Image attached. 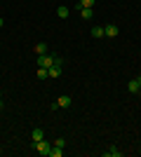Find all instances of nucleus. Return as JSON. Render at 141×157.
Segmentation results:
<instances>
[{"label":"nucleus","mask_w":141,"mask_h":157,"mask_svg":"<svg viewBox=\"0 0 141 157\" xmlns=\"http://www.w3.org/2000/svg\"><path fill=\"white\" fill-rule=\"evenodd\" d=\"M52 63H54V54H42V56H38V68H47V71H49V68H52Z\"/></svg>","instance_id":"1"},{"label":"nucleus","mask_w":141,"mask_h":157,"mask_svg":"<svg viewBox=\"0 0 141 157\" xmlns=\"http://www.w3.org/2000/svg\"><path fill=\"white\" fill-rule=\"evenodd\" d=\"M33 148H35V150H38V152H40V155L49 157V150H52V143L42 138V141H38V143H33Z\"/></svg>","instance_id":"2"},{"label":"nucleus","mask_w":141,"mask_h":157,"mask_svg":"<svg viewBox=\"0 0 141 157\" xmlns=\"http://www.w3.org/2000/svg\"><path fill=\"white\" fill-rule=\"evenodd\" d=\"M120 35V28L115 26V24H108V26H104V38H118Z\"/></svg>","instance_id":"3"},{"label":"nucleus","mask_w":141,"mask_h":157,"mask_svg":"<svg viewBox=\"0 0 141 157\" xmlns=\"http://www.w3.org/2000/svg\"><path fill=\"white\" fill-rule=\"evenodd\" d=\"M104 157H122V150L118 145H111L108 150H104Z\"/></svg>","instance_id":"4"},{"label":"nucleus","mask_w":141,"mask_h":157,"mask_svg":"<svg viewBox=\"0 0 141 157\" xmlns=\"http://www.w3.org/2000/svg\"><path fill=\"white\" fill-rule=\"evenodd\" d=\"M78 12H80V17H82V19H92V17H94V12H92V7H80V10H78Z\"/></svg>","instance_id":"5"},{"label":"nucleus","mask_w":141,"mask_h":157,"mask_svg":"<svg viewBox=\"0 0 141 157\" xmlns=\"http://www.w3.org/2000/svg\"><path fill=\"white\" fill-rule=\"evenodd\" d=\"M57 105H59V108H68V105H71V96H66V94L59 96L57 98Z\"/></svg>","instance_id":"6"},{"label":"nucleus","mask_w":141,"mask_h":157,"mask_svg":"<svg viewBox=\"0 0 141 157\" xmlns=\"http://www.w3.org/2000/svg\"><path fill=\"white\" fill-rule=\"evenodd\" d=\"M57 14H59L61 19H66L68 14H71V10H68V7H66V5H59V7H57Z\"/></svg>","instance_id":"7"},{"label":"nucleus","mask_w":141,"mask_h":157,"mask_svg":"<svg viewBox=\"0 0 141 157\" xmlns=\"http://www.w3.org/2000/svg\"><path fill=\"white\" fill-rule=\"evenodd\" d=\"M35 54H38V56L47 54V42H38V45H35Z\"/></svg>","instance_id":"8"},{"label":"nucleus","mask_w":141,"mask_h":157,"mask_svg":"<svg viewBox=\"0 0 141 157\" xmlns=\"http://www.w3.org/2000/svg\"><path fill=\"white\" fill-rule=\"evenodd\" d=\"M61 68H64V66H54L52 63V68H49V78H59V75H61Z\"/></svg>","instance_id":"9"},{"label":"nucleus","mask_w":141,"mask_h":157,"mask_svg":"<svg viewBox=\"0 0 141 157\" xmlns=\"http://www.w3.org/2000/svg\"><path fill=\"white\" fill-rule=\"evenodd\" d=\"M127 89H129V92H132V94H139V82H136V78H134V80H129Z\"/></svg>","instance_id":"10"},{"label":"nucleus","mask_w":141,"mask_h":157,"mask_svg":"<svg viewBox=\"0 0 141 157\" xmlns=\"http://www.w3.org/2000/svg\"><path fill=\"white\" fill-rule=\"evenodd\" d=\"M35 78H38V80L49 78V71H47V68H38V71H35Z\"/></svg>","instance_id":"11"},{"label":"nucleus","mask_w":141,"mask_h":157,"mask_svg":"<svg viewBox=\"0 0 141 157\" xmlns=\"http://www.w3.org/2000/svg\"><path fill=\"white\" fill-rule=\"evenodd\" d=\"M42 138H45V131H42V129H33V143L42 141Z\"/></svg>","instance_id":"12"},{"label":"nucleus","mask_w":141,"mask_h":157,"mask_svg":"<svg viewBox=\"0 0 141 157\" xmlns=\"http://www.w3.org/2000/svg\"><path fill=\"white\" fill-rule=\"evenodd\" d=\"M96 0H78V5H75V10H80V7H92Z\"/></svg>","instance_id":"13"},{"label":"nucleus","mask_w":141,"mask_h":157,"mask_svg":"<svg viewBox=\"0 0 141 157\" xmlns=\"http://www.w3.org/2000/svg\"><path fill=\"white\" fill-rule=\"evenodd\" d=\"M92 38H104V28H101V26H94L92 28Z\"/></svg>","instance_id":"14"},{"label":"nucleus","mask_w":141,"mask_h":157,"mask_svg":"<svg viewBox=\"0 0 141 157\" xmlns=\"http://www.w3.org/2000/svg\"><path fill=\"white\" fill-rule=\"evenodd\" d=\"M49 155H52V157H61V155H64V148H59V145H54L52 150H49Z\"/></svg>","instance_id":"15"},{"label":"nucleus","mask_w":141,"mask_h":157,"mask_svg":"<svg viewBox=\"0 0 141 157\" xmlns=\"http://www.w3.org/2000/svg\"><path fill=\"white\" fill-rule=\"evenodd\" d=\"M54 145H59V148H66V138H57V141H54Z\"/></svg>","instance_id":"16"},{"label":"nucleus","mask_w":141,"mask_h":157,"mask_svg":"<svg viewBox=\"0 0 141 157\" xmlns=\"http://www.w3.org/2000/svg\"><path fill=\"white\" fill-rule=\"evenodd\" d=\"M136 82H139V94H141V75H136Z\"/></svg>","instance_id":"17"},{"label":"nucleus","mask_w":141,"mask_h":157,"mask_svg":"<svg viewBox=\"0 0 141 157\" xmlns=\"http://www.w3.org/2000/svg\"><path fill=\"white\" fill-rule=\"evenodd\" d=\"M2 24H5V21H2V17H0V26H2Z\"/></svg>","instance_id":"18"},{"label":"nucleus","mask_w":141,"mask_h":157,"mask_svg":"<svg viewBox=\"0 0 141 157\" xmlns=\"http://www.w3.org/2000/svg\"><path fill=\"white\" fill-rule=\"evenodd\" d=\"M0 110H2V98H0Z\"/></svg>","instance_id":"19"},{"label":"nucleus","mask_w":141,"mask_h":157,"mask_svg":"<svg viewBox=\"0 0 141 157\" xmlns=\"http://www.w3.org/2000/svg\"><path fill=\"white\" fill-rule=\"evenodd\" d=\"M0 98H2V92H0Z\"/></svg>","instance_id":"20"}]
</instances>
